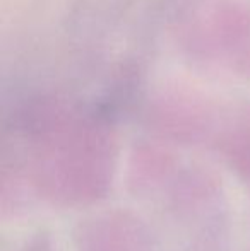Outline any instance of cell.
I'll use <instances>...</instances> for the list:
<instances>
[]
</instances>
